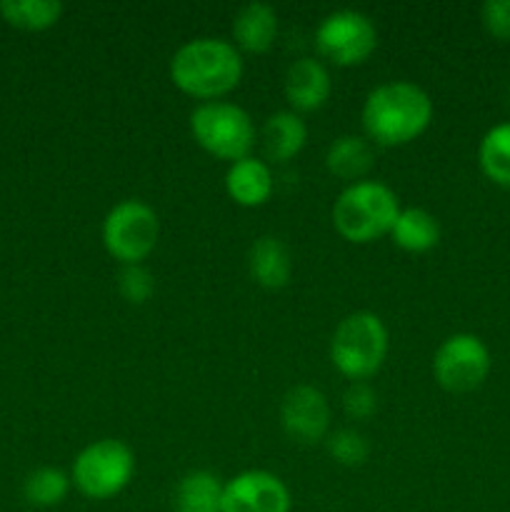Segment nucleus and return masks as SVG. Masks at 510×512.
I'll return each instance as SVG.
<instances>
[{
  "mask_svg": "<svg viewBox=\"0 0 510 512\" xmlns=\"http://www.w3.org/2000/svg\"><path fill=\"white\" fill-rule=\"evenodd\" d=\"M160 238V220L143 200H123L103 223L105 250L123 265H138L155 250Z\"/></svg>",
  "mask_w": 510,
  "mask_h": 512,
  "instance_id": "7",
  "label": "nucleus"
},
{
  "mask_svg": "<svg viewBox=\"0 0 510 512\" xmlns=\"http://www.w3.org/2000/svg\"><path fill=\"white\" fill-rule=\"evenodd\" d=\"M280 418H283V430L288 433V438H293L295 443L313 445L328 433V400L313 385H298L285 395Z\"/></svg>",
  "mask_w": 510,
  "mask_h": 512,
  "instance_id": "11",
  "label": "nucleus"
},
{
  "mask_svg": "<svg viewBox=\"0 0 510 512\" xmlns=\"http://www.w3.org/2000/svg\"><path fill=\"white\" fill-rule=\"evenodd\" d=\"M223 512H290V493L278 475L245 470L225 483Z\"/></svg>",
  "mask_w": 510,
  "mask_h": 512,
  "instance_id": "10",
  "label": "nucleus"
},
{
  "mask_svg": "<svg viewBox=\"0 0 510 512\" xmlns=\"http://www.w3.org/2000/svg\"><path fill=\"white\" fill-rule=\"evenodd\" d=\"M225 190H228L230 200L243 208H258V205L268 203L273 195V173H270L268 163L248 155V158L230 163L228 173H225Z\"/></svg>",
  "mask_w": 510,
  "mask_h": 512,
  "instance_id": "13",
  "label": "nucleus"
},
{
  "mask_svg": "<svg viewBox=\"0 0 510 512\" xmlns=\"http://www.w3.org/2000/svg\"><path fill=\"white\" fill-rule=\"evenodd\" d=\"M388 353V330L375 313L360 310L340 320L330 340V360L353 383L370 378Z\"/></svg>",
  "mask_w": 510,
  "mask_h": 512,
  "instance_id": "4",
  "label": "nucleus"
},
{
  "mask_svg": "<svg viewBox=\"0 0 510 512\" xmlns=\"http://www.w3.org/2000/svg\"><path fill=\"white\" fill-rule=\"evenodd\" d=\"M223 490L218 475L193 470L183 475L173 495L175 512H223Z\"/></svg>",
  "mask_w": 510,
  "mask_h": 512,
  "instance_id": "18",
  "label": "nucleus"
},
{
  "mask_svg": "<svg viewBox=\"0 0 510 512\" xmlns=\"http://www.w3.org/2000/svg\"><path fill=\"white\" fill-rule=\"evenodd\" d=\"M325 165H328V170L335 178L360 183V178L373 168V148H370L365 138L343 135V138H338L328 148Z\"/></svg>",
  "mask_w": 510,
  "mask_h": 512,
  "instance_id": "19",
  "label": "nucleus"
},
{
  "mask_svg": "<svg viewBox=\"0 0 510 512\" xmlns=\"http://www.w3.org/2000/svg\"><path fill=\"white\" fill-rule=\"evenodd\" d=\"M480 18L495 40H510V0H488L480 10Z\"/></svg>",
  "mask_w": 510,
  "mask_h": 512,
  "instance_id": "26",
  "label": "nucleus"
},
{
  "mask_svg": "<svg viewBox=\"0 0 510 512\" xmlns=\"http://www.w3.org/2000/svg\"><path fill=\"white\" fill-rule=\"evenodd\" d=\"M400 213L398 195L383 183H350L333 205V225L350 243H373L390 235Z\"/></svg>",
  "mask_w": 510,
  "mask_h": 512,
  "instance_id": "3",
  "label": "nucleus"
},
{
  "mask_svg": "<svg viewBox=\"0 0 510 512\" xmlns=\"http://www.w3.org/2000/svg\"><path fill=\"white\" fill-rule=\"evenodd\" d=\"M320 55L335 65H360L378 48V30L358 10H335L325 15L315 33Z\"/></svg>",
  "mask_w": 510,
  "mask_h": 512,
  "instance_id": "8",
  "label": "nucleus"
},
{
  "mask_svg": "<svg viewBox=\"0 0 510 512\" xmlns=\"http://www.w3.org/2000/svg\"><path fill=\"white\" fill-rule=\"evenodd\" d=\"M330 75L325 65L315 58H300L285 73V98L295 110L323 108L325 100L330 98Z\"/></svg>",
  "mask_w": 510,
  "mask_h": 512,
  "instance_id": "12",
  "label": "nucleus"
},
{
  "mask_svg": "<svg viewBox=\"0 0 510 512\" xmlns=\"http://www.w3.org/2000/svg\"><path fill=\"white\" fill-rule=\"evenodd\" d=\"M135 455L120 440H98L78 453L73 463V483L85 498L108 500L133 480Z\"/></svg>",
  "mask_w": 510,
  "mask_h": 512,
  "instance_id": "6",
  "label": "nucleus"
},
{
  "mask_svg": "<svg viewBox=\"0 0 510 512\" xmlns=\"http://www.w3.org/2000/svg\"><path fill=\"white\" fill-rule=\"evenodd\" d=\"M483 173L495 185L510 188V123H500L483 135L478 148Z\"/></svg>",
  "mask_w": 510,
  "mask_h": 512,
  "instance_id": "21",
  "label": "nucleus"
},
{
  "mask_svg": "<svg viewBox=\"0 0 510 512\" xmlns=\"http://www.w3.org/2000/svg\"><path fill=\"white\" fill-rule=\"evenodd\" d=\"M328 453L338 460L340 465H348V468H355V465H363L370 455L368 440L363 438L355 430H338L328 438Z\"/></svg>",
  "mask_w": 510,
  "mask_h": 512,
  "instance_id": "23",
  "label": "nucleus"
},
{
  "mask_svg": "<svg viewBox=\"0 0 510 512\" xmlns=\"http://www.w3.org/2000/svg\"><path fill=\"white\" fill-rule=\"evenodd\" d=\"M433 373L440 388L450 393H470L480 388L490 373V353L473 333H455L443 340L433 358Z\"/></svg>",
  "mask_w": 510,
  "mask_h": 512,
  "instance_id": "9",
  "label": "nucleus"
},
{
  "mask_svg": "<svg viewBox=\"0 0 510 512\" xmlns=\"http://www.w3.org/2000/svg\"><path fill=\"white\" fill-rule=\"evenodd\" d=\"M345 413L350 415V418L355 420H365L370 418V415L375 413V408H378V395H375V390L370 388L368 383H353L348 390H345Z\"/></svg>",
  "mask_w": 510,
  "mask_h": 512,
  "instance_id": "25",
  "label": "nucleus"
},
{
  "mask_svg": "<svg viewBox=\"0 0 510 512\" xmlns=\"http://www.w3.org/2000/svg\"><path fill=\"white\" fill-rule=\"evenodd\" d=\"M190 133L200 148L230 163L248 158L255 145V128L250 115L225 100L200 103L190 113Z\"/></svg>",
  "mask_w": 510,
  "mask_h": 512,
  "instance_id": "5",
  "label": "nucleus"
},
{
  "mask_svg": "<svg viewBox=\"0 0 510 512\" xmlns=\"http://www.w3.org/2000/svg\"><path fill=\"white\" fill-rule=\"evenodd\" d=\"M0 15L13 28L38 33V30H48L58 23L63 15V3L58 0H3Z\"/></svg>",
  "mask_w": 510,
  "mask_h": 512,
  "instance_id": "20",
  "label": "nucleus"
},
{
  "mask_svg": "<svg viewBox=\"0 0 510 512\" xmlns=\"http://www.w3.org/2000/svg\"><path fill=\"white\" fill-rule=\"evenodd\" d=\"M70 490V478L58 468H38L25 478L23 495L35 508H53L63 503Z\"/></svg>",
  "mask_w": 510,
  "mask_h": 512,
  "instance_id": "22",
  "label": "nucleus"
},
{
  "mask_svg": "<svg viewBox=\"0 0 510 512\" xmlns=\"http://www.w3.org/2000/svg\"><path fill=\"white\" fill-rule=\"evenodd\" d=\"M390 238L405 253H428L440 243L438 218L423 208L400 210L390 228Z\"/></svg>",
  "mask_w": 510,
  "mask_h": 512,
  "instance_id": "17",
  "label": "nucleus"
},
{
  "mask_svg": "<svg viewBox=\"0 0 510 512\" xmlns=\"http://www.w3.org/2000/svg\"><path fill=\"white\" fill-rule=\"evenodd\" d=\"M308 140V128L298 113L280 110L273 113L263 125V150L275 163L295 158Z\"/></svg>",
  "mask_w": 510,
  "mask_h": 512,
  "instance_id": "16",
  "label": "nucleus"
},
{
  "mask_svg": "<svg viewBox=\"0 0 510 512\" xmlns=\"http://www.w3.org/2000/svg\"><path fill=\"white\" fill-rule=\"evenodd\" d=\"M243 78V58L238 48L223 38H195L175 50L170 60V80L190 98H223Z\"/></svg>",
  "mask_w": 510,
  "mask_h": 512,
  "instance_id": "2",
  "label": "nucleus"
},
{
  "mask_svg": "<svg viewBox=\"0 0 510 512\" xmlns=\"http://www.w3.org/2000/svg\"><path fill=\"white\" fill-rule=\"evenodd\" d=\"M118 290L128 303H145L153 295L155 280L143 265H123L118 275Z\"/></svg>",
  "mask_w": 510,
  "mask_h": 512,
  "instance_id": "24",
  "label": "nucleus"
},
{
  "mask_svg": "<svg viewBox=\"0 0 510 512\" xmlns=\"http://www.w3.org/2000/svg\"><path fill=\"white\" fill-rule=\"evenodd\" d=\"M248 268L255 283L268 290H280L288 285L290 275H293V260H290L283 240L265 235V238L255 240L250 248Z\"/></svg>",
  "mask_w": 510,
  "mask_h": 512,
  "instance_id": "15",
  "label": "nucleus"
},
{
  "mask_svg": "<svg viewBox=\"0 0 510 512\" xmlns=\"http://www.w3.org/2000/svg\"><path fill=\"white\" fill-rule=\"evenodd\" d=\"M433 120V100L408 80H393L370 90L363 105V128L385 148L405 145L425 133Z\"/></svg>",
  "mask_w": 510,
  "mask_h": 512,
  "instance_id": "1",
  "label": "nucleus"
},
{
  "mask_svg": "<svg viewBox=\"0 0 510 512\" xmlns=\"http://www.w3.org/2000/svg\"><path fill=\"white\" fill-rule=\"evenodd\" d=\"M278 35V15L268 3H248L235 13L233 40L235 48L245 53H265L273 48Z\"/></svg>",
  "mask_w": 510,
  "mask_h": 512,
  "instance_id": "14",
  "label": "nucleus"
}]
</instances>
